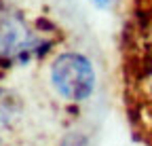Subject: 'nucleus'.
<instances>
[{"instance_id":"f257e3e1","label":"nucleus","mask_w":152,"mask_h":146,"mask_svg":"<svg viewBox=\"0 0 152 146\" xmlns=\"http://www.w3.org/2000/svg\"><path fill=\"white\" fill-rule=\"evenodd\" d=\"M64 40L49 19L30 21L28 17L0 0V70L40 59Z\"/></svg>"},{"instance_id":"f03ea898","label":"nucleus","mask_w":152,"mask_h":146,"mask_svg":"<svg viewBox=\"0 0 152 146\" xmlns=\"http://www.w3.org/2000/svg\"><path fill=\"white\" fill-rule=\"evenodd\" d=\"M131 32L125 62L129 117L152 136V15H135Z\"/></svg>"},{"instance_id":"7ed1b4c3","label":"nucleus","mask_w":152,"mask_h":146,"mask_svg":"<svg viewBox=\"0 0 152 146\" xmlns=\"http://www.w3.org/2000/svg\"><path fill=\"white\" fill-rule=\"evenodd\" d=\"M49 81L66 104H85L97 89L93 59L76 49H61L49 64Z\"/></svg>"},{"instance_id":"20e7f679","label":"nucleus","mask_w":152,"mask_h":146,"mask_svg":"<svg viewBox=\"0 0 152 146\" xmlns=\"http://www.w3.org/2000/svg\"><path fill=\"white\" fill-rule=\"evenodd\" d=\"M23 102L13 89L0 87V146H2V136L11 131L21 119Z\"/></svg>"},{"instance_id":"39448f33","label":"nucleus","mask_w":152,"mask_h":146,"mask_svg":"<svg viewBox=\"0 0 152 146\" xmlns=\"http://www.w3.org/2000/svg\"><path fill=\"white\" fill-rule=\"evenodd\" d=\"M59 146H91V140L85 131H70L61 138Z\"/></svg>"},{"instance_id":"423d86ee","label":"nucleus","mask_w":152,"mask_h":146,"mask_svg":"<svg viewBox=\"0 0 152 146\" xmlns=\"http://www.w3.org/2000/svg\"><path fill=\"white\" fill-rule=\"evenodd\" d=\"M91 2L97 7V9H108V7L112 4V0H91Z\"/></svg>"}]
</instances>
